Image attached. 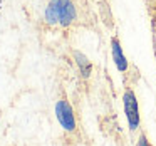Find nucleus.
<instances>
[{"label": "nucleus", "instance_id": "obj_1", "mask_svg": "<svg viewBox=\"0 0 156 146\" xmlns=\"http://www.w3.org/2000/svg\"><path fill=\"white\" fill-rule=\"evenodd\" d=\"M45 20L51 25H69L77 20V5L72 0H51L45 9Z\"/></svg>", "mask_w": 156, "mask_h": 146}, {"label": "nucleus", "instance_id": "obj_2", "mask_svg": "<svg viewBox=\"0 0 156 146\" xmlns=\"http://www.w3.org/2000/svg\"><path fill=\"white\" fill-rule=\"evenodd\" d=\"M122 102H124V112L126 118H128L129 128L134 131L136 128L139 126V109H138V101H136V96L131 89L124 92L122 96Z\"/></svg>", "mask_w": 156, "mask_h": 146}, {"label": "nucleus", "instance_id": "obj_3", "mask_svg": "<svg viewBox=\"0 0 156 146\" xmlns=\"http://www.w3.org/2000/svg\"><path fill=\"white\" fill-rule=\"evenodd\" d=\"M55 116H57L59 123H61V126L66 131H74L76 118H74L71 104L67 101H57V104H55Z\"/></svg>", "mask_w": 156, "mask_h": 146}, {"label": "nucleus", "instance_id": "obj_4", "mask_svg": "<svg viewBox=\"0 0 156 146\" xmlns=\"http://www.w3.org/2000/svg\"><path fill=\"white\" fill-rule=\"evenodd\" d=\"M111 45H112L111 47L112 49V59H114V62H116V66H118L119 71L124 72L126 69H128V61H126L124 54H122V51H121V44H119L118 37H112Z\"/></svg>", "mask_w": 156, "mask_h": 146}, {"label": "nucleus", "instance_id": "obj_5", "mask_svg": "<svg viewBox=\"0 0 156 146\" xmlns=\"http://www.w3.org/2000/svg\"><path fill=\"white\" fill-rule=\"evenodd\" d=\"M74 55H76V59H77V64H79V67H81L82 74L87 77L89 72H91V64H89V61L82 54H79V52H74Z\"/></svg>", "mask_w": 156, "mask_h": 146}, {"label": "nucleus", "instance_id": "obj_6", "mask_svg": "<svg viewBox=\"0 0 156 146\" xmlns=\"http://www.w3.org/2000/svg\"><path fill=\"white\" fill-rule=\"evenodd\" d=\"M151 15V34H153V49H154V55H156V10Z\"/></svg>", "mask_w": 156, "mask_h": 146}, {"label": "nucleus", "instance_id": "obj_7", "mask_svg": "<svg viewBox=\"0 0 156 146\" xmlns=\"http://www.w3.org/2000/svg\"><path fill=\"white\" fill-rule=\"evenodd\" d=\"M146 4H148V10H149V14H153V12L156 10V0H146Z\"/></svg>", "mask_w": 156, "mask_h": 146}, {"label": "nucleus", "instance_id": "obj_8", "mask_svg": "<svg viewBox=\"0 0 156 146\" xmlns=\"http://www.w3.org/2000/svg\"><path fill=\"white\" fill-rule=\"evenodd\" d=\"M138 146H151V144H149V143H148V139H146V136H139V139H138Z\"/></svg>", "mask_w": 156, "mask_h": 146}]
</instances>
